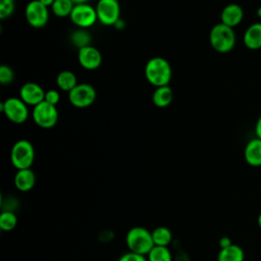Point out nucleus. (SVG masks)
Segmentation results:
<instances>
[{
    "label": "nucleus",
    "instance_id": "1",
    "mask_svg": "<svg viewBox=\"0 0 261 261\" xmlns=\"http://www.w3.org/2000/svg\"><path fill=\"white\" fill-rule=\"evenodd\" d=\"M172 76L170 63L163 57H153L149 59L145 66V77L155 88L168 86Z\"/></svg>",
    "mask_w": 261,
    "mask_h": 261
},
{
    "label": "nucleus",
    "instance_id": "2",
    "mask_svg": "<svg viewBox=\"0 0 261 261\" xmlns=\"http://www.w3.org/2000/svg\"><path fill=\"white\" fill-rule=\"evenodd\" d=\"M125 245L128 251L147 256L155 246L152 232L143 226H134L125 236Z\"/></svg>",
    "mask_w": 261,
    "mask_h": 261
},
{
    "label": "nucleus",
    "instance_id": "3",
    "mask_svg": "<svg viewBox=\"0 0 261 261\" xmlns=\"http://www.w3.org/2000/svg\"><path fill=\"white\" fill-rule=\"evenodd\" d=\"M236 34L232 28L221 22L212 27L209 33V43L211 47L218 53H228L236 45Z\"/></svg>",
    "mask_w": 261,
    "mask_h": 261
},
{
    "label": "nucleus",
    "instance_id": "4",
    "mask_svg": "<svg viewBox=\"0 0 261 261\" xmlns=\"http://www.w3.org/2000/svg\"><path fill=\"white\" fill-rule=\"evenodd\" d=\"M10 160L17 170L31 168L35 160L33 144L28 140L16 141L10 151Z\"/></svg>",
    "mask_w": 261,
    "mask_h": 261
},
{
    "label": "nucleus",
    "instance_id": "5",
    "mask_svg": "<svg viewBox=\"0 0 261 261\" xmlns=\"http://www.w3.org/2000/svg\"><path fill=\"white\" fill-rule=\"evenodd\" d=\"M0 111L4 113L8 120L16 124L23 123L29 117L28 105L20 98L10 97L1 102Z\"/></svg>",
    "mask_w": 261,
    "mask_h": 261
},
{
    "label": "nucleus",
    "instance_id": "6",
    "mask_svg": "<svg viewBox=\"0 0 261 261\" xmlns=\"http://www.w3.org/2000/svg\"><path fill=\"white\" fill-rule=\"evenodd\" d=\"M33 119L41 128H52L58 121V111L56 106L47 103L46 101L36 105L33 110Z\"/></svg>",
    "mask_w": 261,
    "mask_h": 261
},
{
    "label": "nucleus",
    "instance_id": "7",
    "mask_svg": "<svg viewBox=\"0 0 261 261\" xmlns=\"http://www.w3.org/2000/svg\"><path fill=\"white\" fill-rule=\"evenodd\" d=\"M96 90L90 84H77L69 93L68 101L76 108H87L96 100Z\"/></svg>",
    "mask_w": 261,
    "mask_h": 261
},
{
    "label": "nucleus",
    "instance_id": "8",
    "mask_svg": "<svg viewBox=\"0 0 261 261\" xmlns=\"http://www.w3.org/2000/svg\"><path fill=\"white\" fill-rule=\"evenodd\" d=\"M24 15L31 27L41 29L45 27L49 20V9L39 0H32L25 6Z\"/></svg>",
    "mask_w": 261,
    "mask_h": 261
},
{
    "label": "nucleus",
    "instance_id": "9",
    "mask_svg": "<svg viewBox=\"0 0 261 261\" xmlns=\"http://www.w3.org/2000/svg\"><path fill=\"white\" fill-rule=\"evenodd\" d=\"M95 9L98 20L104 25H115L120 19V5L117 0H99Z\"/></svg>",
    "mask_w": 261,
    "mask_h": 261
},
{
    "label": "nucleus",
    "instance_id": "10",
    "mask_svg": "<svg viewBox=\"0 0 261 261\" xmlns=\"http://www.w3.org/2000/svg\"><path fill=\"white\" fill-rule=\"evenodd\" d=\"M69 18L80 29L90 28L98 20L96 9L87 3L75 4Z\"/></svg>",
    "mask_w": 261,
    "mask_h": 261
},
{
    "label": "nucleus",
    "instance_id": "11",
    "mask_svg": "<svg viewBox=\"0 0 261 261\" xmlns=\"http://www.w3.org/2000/svg\"><path fill=\"white\" fill-rule=\"evenodd\" d=\"M77 61L82 67L88 70L97 69L102 63V55L100 51L92 45L79 49Z\"/></svg>",
    "mask_w": 261,
    "mask_h": 261
},
{
    "label": "nucleus",
    "instance_id": "12",
    "mask_svg": "<svg viewBox=\"0 0 261 261\" xmlns=\"http://www.w3.org/2000/svg\"><path fill=\"white\" fill-rule=\"evenodd\" d=\"M19 98L27 104L36 106L44 101L45 99V91L43 88L33 82L25 83L21 86L19 90Z\"/></svg>",
    "mask_w": 261,
    "mask_h": 261
},
{
    "label": "nucleus",
    "instance_id": "13",
    "mask_svg": "<svg viewBox=\"0 0 261 261\" xmlns=\"http://www.w3.org/2000/svg\"><path fill=\"white\" fill-rule=\"evenodd\" d=\"M243 18L244 9L237 3H229L225 5L220 12V22L232 29L239 25L243 21Z\"/></svg>",
    "mask_w": 261,
    "mask_h": 261
},
{
    "label": "nucleus",
    "instance_id": "14",
    "mask_svg": "<svg viewBox=\"0 0 261 261\" xmlns=\"http://www.w3.org/2000/svg\"><path fill=\"white\" fill-rule=\"evenodd\" d=\"M244 158L250 166H261V139L255 137L246 144L244 149Z\"/></svg>",
    "mask_w": 261,
    "mask_h": 261
},
{
    "label": "nucleus",
    "instance_id": "15",
    "mask_svg": "<svg viewBox=\"0 0 261 261\" xmlns=\"http://www.w3.org/2000/svg\"><path fill=\"white\" fill-rule=\"evenodd\" d=\"M243 43L246 48L250 50H258L261 49V22L257 21L250 24L244 35H243Z\"/></svg>",
    "mask_w": 261,
    "mask_h": 261
},
{
    "label": "nucleus",
    "instance_id": "16",
    "mask_svg": "<svg viewBox=\"0 0 261 261\" xmlns=\"http://www.w3.org/2000/svg\"><path fill=\"white\" fill-rule=\"evenodd\" d=\"M13 184L19 192H29L35 187L36 174L31 168L19 169L14 174Z\"/></svg>",
    "mask_w": 261,
    "mask_h": 261
},
{
    "label": "nucleus",
    "instance_id": "17",
    "mask_svg": "<svg viewBox=\"0 0 261 261\" xmlns=\"http://www.w3.org/2000/svg\"><path fill=\"white\" fill-rule=\"evenodd\" d=\"M173 99V92L169 86H162L155 88L152 94V102L159 108L167 107Z\"/></svg>",
    "mask_w": 261,
    "mask_h": 261
},
{
    "label": "nucleus",
    "instance_id": "18",
    "mask_svg": "<svg viewBox=\"0 0 261 261\" xmlns=\"http://www.w3.org/2000/svg\"><path fill=\"white\" fill-rule=\"evenodd\" d=\"M244 250L236 244L230 245L227 248L220 249L217 254V261H244Z\"/></svg>",
    "mask_w": 261,
    "mask_h": 261
},
{
    "label": "nucleus",
    "instance_id": "19",
    "mask_svg": "<svg viewBox=\"0 0 261 261\" xmlns=\"http://www.w3.org/2000/svg\"><path fill=\"white\" fill-rule=\"evenodd\" d=\"M151 232L155 246L168 247L173 240L171 230L166 226H157Z\"/></svg>",
    "mask_w": 261,
    "mask_h": 261
},
{
    "label": "nucleus",
    "instance_id": "20",
    "mask_svg": "<svg viewBox=\"0 0 261 261\" xmlns=\"http://www.w3.org/2000/svg\"><path fill=\"white\" fill-rule=\"evenodd\" d=\"M56 84L60 90L69 93L77 85V81L75 74L72 71L62 70L57 74Z\"/></svg>",
    "mask_w": 261,
    "mask_h": 261
},
{
    "label": "nucleus",
    "instance_id": "21",
    "mask_svg": "<svg viewBox=\"0 0 261 261\" xmlns=\"http://www.w3.org/2000/svg\"><path fill=\"white\" fill-rule=\"evenodd\" d=\"M74 5L71 0H55L51 6V10L56 16L65 17L70 15Z\"/></svg>",
    "mask_w": 261,
    "mask_h": 261
},
{
    "label": "nucleus",
    "instance_id": "22",
    "mask_svg": "<svg viewBox=\"0 0 261 261\" xmlns=\"http://www.w3.org/2000/svg\"><path fill=\"white\" fill-rule=\"evenodd\" d=\"M148 261H173L172 254L168 247L154 246L147 255Z\"/></svg>",
    "mask_w": 261,
    "mask_h": 261
},
{
    "label": "nucleus",
    "instance_id": "23",
    "mask_svg": "<svg viewBox=\"0 0 261 261\" xmlns=\"http://www.w3.org/2000/svg\"><path fill=\"white\" fill-rule=\"evenodd\" d=\"M70 41L75 47H77V49H81V48L90 46L91 35L84 29H79L73 33H71Z\"/></svg>",
    "mask_w": 261,
    "mask_h": 261
},
{
    "label": "nucleus",
    "instance_id": "24",
    "mask_svg": "<svg viewBox=\"0 0 261 261\" xmlns=\"http://www.w3.org/2000/svg\"><path fill=\"white\" fill-rule=\"evenodd\" d=\"M17 225V216L13 211H2L0 214V228L3 231H10Z\"/></svg>",
    "mask_w": 261,
    "mask_h": 261
},
{
    "label": "nucleus",
    "instance_id": "25",
    "mask_svg": "<svg viewBox=\"0 0 261 261\" xmlns=\"http://www.w3.org/2000/svg\"><path fill=\"white\" fill-rule=\"evenodd\" d=\"M15 8L14 0H0V18L5 19L9 17Z\"/></svg>",
    "mask_w": 261,
    "mask_h": 261
},
{
    "label": "nucleus",
    "instance_id": "26",
    "mask_svg": "<svg viewBox=\"0 0 261 261\" xmlns=\"http://www.w3.org/2000/svg\"><path fill=\"white\" fill-rule=\"evenodd\" d=\"M14 79V72L8 65L2 64L0 66V83L2 85H9Z\"/></svg>",
    "mask_w": 261,
    "mask_h": 261
},
{
    "label": "nucleus",
    "instance_id": "27",
    "mask_svg": "<svg viewBox=\"0 0 261 261\" xmlns=\"http://www.w3.org/2000/svg\"><path fill=\"white\" fill-rule=\"evenodd\" d=\"M117 261H148V259H147V256L140 255V254L128 251V252L122 254L118 258Z\"/></svg>",
    "mask_w": 261,
    "mask_h": 261
},
{
    "label": "nucleus",
    "instance_id": "28",
    "mask_svg": "<svg viewBox=\"0 0 261 261\" xmlns=\"http://www.w3.org/2000/svg\"><path fill=\"white\" fill-rule=\"evenodd\" d=\"M60 100V95L56 90H49L47 92H45V99L44 101H46L47 103L56 106L58 104Z\"/></svg>",
    "mask_w": 261,
    "mask_h": 261
},
{
    "label": "nucleus",
    "instance_id": "29",
    "mask_svg": "<svg viewBox=\"0 0 261 261\" xmlns=\"http://www.w3.org/2000/svg\"><path fill=\"white\" fill-rule=\"evenodd\" d=\"M219 247L220 249H224V248H227L229 247L230 245H232V242L231 240L228 238V237H222L220 240H219Z\"/></svg>",
    "mask_w": 261,
    "mask_h": 261
},
{
    "label": "nucleus",
    "instance_id": "30",
    "mask_svg": "<svg viewBox=\"0 0 261 261\" xmlns=\"http://www.w3.org/2000/svg\"><path fill=\"white\" fill-rule=\"evenodd\" d=\"M255 135L257 138L261 139V115L259 116L255 124Z\"/></svg>",
    "mask_w": 261,
    "mask_h": 261
},
{
    "label": "nucleus",
    "instance_id": "31",
    "mask_svg": "<svg viewBox=\"0 0 261 261\" xmlns=\"http://www.w3.org/2000/svg\"><path fill=\"white\" fill-rule=\"evenodd\" d=\"M39 1H40V2H42L44 5H46L47 7H51L55 0H39Z\"/></svg>",
    "mask_w": 261,
    "mask_h": 261
},
{
    "label": "nucleus",
    "instance_id": "32",
    "mask_svg": "<svg viewBox=\"0 0 261 261\" xmlns=\"http://www.w3.org/2000/svg\"><path fill=\"white\" fill-rule=\"evenodd\" d=\"M74 4H85L87 2H89L90 0H71Z\"/></svg>",
    "mask_w": 261,
    "mask_h": 261
},
{
    "label": "nucleus",
    "instance_id": "33",
    "mask_svg": "<svg viewBox=\"0 0 261 261\" xmlns=\"http://www.w3.org/2000/svg\"><path fill=\"white\" fill-rule=\"evenodd\" d=\"M256 15H257L258 18L261 19V6H259V7L257 8V10H256Z\"/></svg>",
    "mask_w": 261,
    "mask_h": 261
},
{
    "label": "nucleus",
    "instance_id": "34",
    "mask_svg": "<svg viewBox=\"0 0 261 261\" xmlns=\"http://www.w3.org/2000/svg\"><path fill=\"white\" fill-rule=\"evenodd\" d=\"M257 224H258V226L261 228V212L259 213V215H258V217H257Z\"/></svg>",
    "mask_w": 261,
    "mask_h": 261
}]
</instances>
